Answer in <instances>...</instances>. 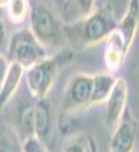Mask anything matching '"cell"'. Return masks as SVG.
Instances as JSON below:
<instances>
[{"label": "cell", "instance_id": "obj_1", "mask_svg": "<svg viewBox=\"0 0 139 152\" xmlns=\"http://www.w3.org/2000/svg\"><path fill=\"white\" fill-rule=\"evenodd\" d=\"M73 59L71 50H64L59 55H55L52 58H44L40 62L33 64L32 67L26 69L24 79H26L29 93L33 100H44L52 90V87L56 81L58 72L62 66H67Z\"/></svg>", "mask_w": 139, "mask_h": 152}, {"label": "cell", "instance_id": "obj_2", "mask_svg": "<svg viewBox=\"0 0 139 152\" xmlns=\"http://www.w3.org/2000/svg\"><path fill=\"white\" fill-rule=\"evenodd\" d=\"M29 31L42 47H62L65 43L64 24L55 11L42 3H33L29 8Z\"/></svg>", "mask_w": 139, "mask_h": 152}, {"label": "cell", "instance_id": "obj_3", "mask_svg": "<svg viewBox=\"0 0 139 152\" xmlns=\"http://www.w3.org/2000/svg\"><path fill=\"white\" fill-rule=\"evenodd\" d=\"M117 23L118 20L110 9V3H100V8H94L85 20L71 26L79 31L77 41L85 47H91L104 41L115 31Z\"/></svg>", "mask_w": 139, "mask_h": 152}, {"label": "cell", "instance_id": "obj_4", "mask_svg": "<svg viewBox=\"0 0 139 152\" xmlns=\"http://www.w3.org/2000/svg\"><path fill=\"white\" fill-rule=\"evenodd\" d=\"M45 56V49L38 43L29 29L17 31L11 37L6 47V59L9 64H18L23 69H29Z\"/></svg>", "mask_w": 139, "mask_h": 152}, {"label": "cell", "instance_id": "obj_5", "mask_svg": "<svg viewBox=\"0 0 139 152\" xmlns=\"http://www.w3.org/2000/svg\"><path fill=\"white\" fill-rule=\"evenodd\" d=\"M91 91H92V76L91 75L79 73V75L73 76L67 85L64 102H62V110L65 113H73V111L89 107Z\"/></svg>", "mask_w": 139, "mask_h": 152}, {"label": "cell", "instance_id": "obj_6", "mask_svg": "<svg viewBox=\"0 0 139 152\" xmlns=\"http://www.w3.org/2000/svg\"><path fill=\"white\" fill-rule=\"evenodd\" d=\"M127 99H129V85L124 79L117 78L113 88L106 99V125L110 129V132L120 125V122L124 119L125 108H127Z\"/></svg>", "mask_w": 139, "mask_h": 152}, {"label": "cell", "instance_id": "obj_7", "mask_svg": "<svg viewBox=\"0 0 139 152\" xmlns=\"http://www.w3.org/2000/svg\"><path fill=\"white\" fill-rule=\"evenodd\" d=\"M56 8L55 14L64 26H71L85 20L95 8L94 0H65V2H53Z\"/></svg>", "mask_w": 139, "mask_h": 152}, {"label": "cell", "instance_id": "obj_8", "mask_svg": "<svg viewBox=\"0 0 139 152\" xmlns=\"http://www.w3.org/2000/svg\"><path fill=\"white\" fill-rule=\"evenodd\" d=\"M104 41H106V47H104V66H106L107 73L113 75L115 72H118L122 67L124 59H125V56H127L130 47L125 44L124 38L117 31V28Z\"/></svg>", "mask_w": 139, "mask_h": 152}, {"label": "cell", "instance_id": "obj_9", "mask_svg": "<svg viewBox=\"0 0 139 152\" xmlns=\"http://www.w3.org/2000/svg\"><path fill=\"white\" fill-rule=\"evenodd\" d=\"M33 137H36L44 146H47L53 138V120L50 107L44 100H38L35 104L33 113Z\"/></svg>", "mask_w": 139, "mask_h": 152}, {"label": "cell", "instance_id": "obj_10", "mask_svg": "<svg viewBox=\"0 0 139 152\" xmlns=\"http://www.w3.org/2000/svg\"><path fill=\"white\" fill-rule=\"evenodd\" d=\"M136 142V125L130 119H122L110 134V152H132Z\"/></svg>", "mask_w": 139, "mask_h": 152}, {"label": "cell", "instance_id": "obj_11", "mask_svg": "<svg viewBox=\"0 0 139 152\" xmlns=\"http://www.w3.org/2000/svg\"><path fill=\"white\" fill-rule=\"evenodd\" d=\"M23 78H24V69L18 64H9L6 78L2 84V88H0V108L5 107L12 99V96L17 93Z\"/></svg>", "mask_w": 139, "mask_h": 152}, {"label": "cell", "instance_id": "obj_12", "mask_svg": "<svg viewBox=\"0 0 139 152\" xmlns=\"http://www.w3.org/2000/svg\"><path fill=\"white\" fill-rule=\"evenodd\" d=\"M117 31L124 38L125 44L130 47L136 37V31H138V2L127 3L125 14L117 23Z\"/></svg>", "mask_w": 139, "mask_h": 152}, {"label": "cell", "instance_id": "obj_13", "mask_svg": "<svg viewBox=\"0 0 139 152\" xmlns=\"http://www.w3.org/2000/svg\"><path fill=\"white\" fill-rule=\"evenodd\" d=\"M115 76L110 73H97L92 75V91H91V100L89 107L95 104H103L109 97L113 84H115Z\"/></svg>", "mask_w": 139, "mask_h": 152}, {"label": "cell", "instance_id": "obj_14", "mask_svg": "<svg viewBox=\"0 0 139 152\" xmlns=\"http://www.w3.org/2000/svg\"><path fill=\"white\" fill-rule=\"evenodd\" d=\"M33 113L35 104L29 99H23L17 107V125L24 138L33 135Z\"/></svg>", "mask_w": 139, "mask_h": 152}, {"label": "cell", "instance_id": "obj_15", "mask_svg": "<svg viewBox=\"0 0 139 152\" xmlns=\"http://www.w3.org/2000/svg\"><path fill=\"white\" fill-rule=\"evenodd\" d=\"M0 6L5 8L8 12V17L14 24H21L29 17L30 3L24 0H11V2H0Z\"/></svg>", "mask_w": 139, "mask_h": 152}, {"label": "cell", "instance_id": "obj_16", "mask_svg": "<svg viewBox=\"0 0 139 152\" xmlns=\"http://www.w3.org/2000/svg\"><path fill=\"white\" fill-rule=\"evenodd\" d=\"M0 152H21V143L14 128H0Z\"/></svg>", "mask_w": 139, "mask_h": 152}, {"label": "cell", "instance_id": "obj_17", "mask_svg": "<svg viewBox=\"0 0 139 152\" xmlns=\"http://www.w3.org/2000/svg\"><path fill=\"white\" fill-rule=\"evenodd\" d=\"M64 152H95V145L89 135L80 134L67 143Z\"/></svg>", "mask_w": 139, "mask_h": 152}, {"label": "cell", "instance_id": "obj_18", "mask_svg": "<svg viewBox=\"0 0 139 152\" xmlns=\"http://www.w3.org/2000/svg\"><path fill=\"white\" fill-rule=\"evenodd\" d=\"M21 152H47L45 146L38 140L36 137L30 135L27 138H24L21 143Z\"/></svg>", "mask_w": 139, "mask_h": 152}, {"label": "cell", "instance_id": "obj_19", "mask_svg": "<svg viewBox=\"0 0 139 152\" xmlns=\"http://www.w3.org/2000/svg\"><path fill=\"white\" fill-rule=\"evenodd\" d=\"M8 47V37H6V26L3 20L0 18V55H3V52Z\"/></svg>", "mask_w": 139, "mask_h": 152}, {"label": "cell", "instance_id": "obj_20", "mask_svg": "<svg viewBox=\"0 0 139 152\" xmlns=\"http://www.w3.org/2000/svg\"><path fill=\"white\" fill-rule=\"evenodd\" d=\"M8 69H9V62H8L6 56L0 55V88H2V84H3V81L6 78Z\"/></svg>", "mask_w": 139, "mask_h": 152}]
</instances>
